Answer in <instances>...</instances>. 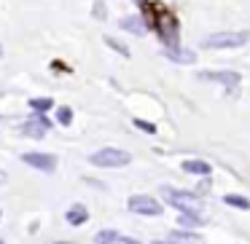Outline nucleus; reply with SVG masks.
Returning <instances> with one entry per match:
<instances>
[{
    "label": "nucleus",
    "mask_w": 250,
    "mask_h": 244,
    "mask_svg": "<svg viewBox=\"0 0 250 244\" xmlns=\"http://www.w3.org/2000/svg\"><path fill=\"white\" fill-rule=\"evenodd\" d=\"M223 201H226L229 206H237V209H250V201L245 199V196H237V193H226Z\"/></svg>",
    "instance_id": "dca6fc26"
},
{
    "label": "nucleus",
    "mask_w": 250,
    "mask_h": 244,
    "mask_svg": "<svg viewBox=\"0 0 250 244\" xmlns=\"http://www.w3.org/2000/svg\"><path fill=\"white\" fill-rule=\"evenodd\" d=\"M89 161L94 167H124V164L132 161V156L126 150H119V148H103V150L92 153Z\"/></svg>",
    "instance_id": "7ed1b4c3"
},
{
    "label": "nucleus",
    "mask_w": 250,
    "mask_h": 244,
    "mask_svg": "<svg viewBox=\"0 0 250 244\" xmlns=\"http://www.w3.org/2000/svg\"><path fill=\"white\" fill-rule=\"evenodd\" d=\"M199 233H194V231H188V228H186V231H172L167 236V242H199Z\"/></svg>",
    "instance_id": "2eb2a0df"
},
{
    "label": "nucleus",
    "mask_w": 250,
    "mask_h": 244,
    "mask_svg": "<svg viewBox=\"0 0 250 244\" xmlns=\"http://www.w3.org/2000/svg\"><path fill=\"white\" fill-rule=\"evenodd\" d=\"M57 121H60L62 126H67L73 121V110L70 108H60V110H57Z\"/></svg>",
    "instance_id": "a211bd4d"
},
{
    "label": "nucleus",
    "mask_w": 250,
    "mask_h": 244,
    "mask_svg": "<svg viewBox=\"0 0 250 244\" xmlns=\"http://www.w3.org/2000/svg\"><path fill=\"white\" fill-rule=\"evenodd\" d=\"M250 40V33H212L202 40L205 49H239Z\"/></svg>",
    "instance_id": "f03ea898"
},
{
    "label": "nucleus",
    "mask_w": 250,
    "mask_h": 244,
    "mask_svg": "<svg viewBox=\"0 0 250 244\" xmlns=\"http://www.w3.org/2000/svg\"><path fill=\"white\" fill-rule=\"evenodd\" d=\"M0 183H6V172H0Z\"/></svg>",
    "instance_id": "4be33fe9"
},
{
    "label": "nucleus",
    "mask_w": 250,
    "mask_h": 244,
    "mask_svg": "<svg viewBox=\"0 0 250 244\" xmlns=\"http://www.w3.org/2000/svg\"><path fill=\"white\" fill-rule=\"evenodd\" d=\"M164 56L172 62H178V65H191V62L196 59V54L191 49H178V46H172V49H164Z\"/></svg>",
    "instance_id": "6e6552de"
},
{
    "label": "nucleus",
    "mask_w": 250,
    "mask_h": 244,
    "mask_svg": "<svg viewBox=\"0 0 250 244\" xmlns=\"http://www.w3.org/2000/svg\"><path fill=\"white\" fill-rule=\"evenodd\" d=\"M135 126H137V129H143L146 134H156V126L148 124V121H143V118H135Z\"/></svg>",
    "instance_id": "aec40b11"
},
{
    "label": "nucleus",
    "mask_w": 250,
    "mask_h": 244,
    "mask_svg": "<svg viewBox=\"0 0 250 244\" xmlns=\"http://www.w3.org/2000/svg\"><path fill=\"white\" fill-rule=\"evenodd\" d=\"M30 108H33L35 113H46L49 108H54V102H51L49 97H38V99H30Z\"/></svg>",
    "instance_id": "f3484780"
},
{
    "label": "nucleus",
    "mask_w": 250,
    "mask_h": 244,
    "mask_svg": "<svg viewBox=\"0 0 250 244\" xmlns=\"http://www.w3.org/2000/svg\"><path fill=\"white\" fill-rule=\"evenodd\" d=\"M151 27H156L159 38H162V43L167 46V49H172V46H178V22L172 19V14H167V11H159V8H156V14H153V22H151Z\"/></svg>",
    "instance_id": "f257e3e1"
},
{
    "label": "nucleus",
    "mask_w": 250,
    "mask_h": 244,
    "mask_svg": "<svg viewBox=\"0 0 250 244\" xmlns=\"http://www.w3.org/2000/svg\"><path fill=\"white\" fill-rule=\"evenodd\" d=\"M22 161L35 167V169H41V172H54V167H57V158L51 153H24Z\"/></svg>",
    "instance_id": "423d86ee"
},
{
    "label": "nucleus",
    "mask_w": 250,
    "mask_h": 244,
    "mask_svg": "<svg viewBox=\"0 0 250 244\" xmlns=\"http://www.w3.org/2000/svg\"><path fill=\"white\" fill-rule=\"evenodd\" d=\"M178 220H180L183 228H199L202 223H205V217L199 215V209H180Z\"/></svg>",
    "instance_id": "f8f14e48"
},
{
    "label": "nucleus",
    "mask_w": 250,
    "mask_h": 244,
    "mask_svg": "<svg viewBox=\"0 0 250 244\" xmlns=\"http://www.w3.org/2000/svg\"><path fill=\"white\" fill-rule=\"evenodd\" d=\"M162 193H164V199H167L172 206H178V209H199V199H196L194 193L175 190V188H164Z\"/></svg>",
    "instance_id": "20e7f679"
},
{
    "label": "nucleus",
    "mask_w": 250,
    "mask_h": 244,
    "mask_svg": "<svg viewBox=\"0 0 250 244\" xmlns=\"http://www.w3.org/2000/svg\"><path fill=\"white\" fill-rule=\"evenodd\" d=\"M105 43H108V46H110V49H113V51H119L121 56H129V49H126V46H121L119 40H113V38H105Z\"/></svg>",
    "instance_id": "6ab92c4d"
},
{
    "label": "nucleus",
    "mask_w": 250,
    "mask_h": 244,
    "mask_svg": "<svg viewBox=\"0 0 250 244\" xmlns=\"http://www.w3.org/2000/svg\"><path fill=\"white\" fill-rule=\"evenodd\" d=\"M183 172H191V174H199V177H205V174L212 172V167L207 161H186L183 164Z\"/></svg>",
    "instance_id": "4468645a"
},
{
    "label": "nucleus",
    "mask_w": 250,
    "mask_h": 244,
    "mask_svg": "<svg viewBox=\"0 0 250 244\" xmlns=\"http://www.w3.org/2000/svg\"><path fill=\"white\" fill-rule=\"evenodd\" d=\"M202 81H215V83H223V86H237L239 83V75L231 70H210V73H199Z\"/></svg>",
    "instance_id": "0eeeda50"
},
{
    "label": "nucleus",
    "mask_w": 250,
    "mask_h": 244,
    "mask_svg": "<svg viewBox=\"0 0 250 244\" xmlns=\"http://www.w3.org/2000/svg\"><path fill=\"white\" fill-rule=\"evenodd\" d=\"M148 27H151V24L143 22L140 17H126V19H121V30H126V33H132V35H146Z\"/></svg>",
    "instance_id": "9b49d317"
},
{
    "label": "nucleus",
    "mask_w": 250,
    "mask_h": 244,
    "mask_svg": "<svg viewBox=\"0 0 250 244\" xmlns=\"http://www.w3.org/2000/svg\"><path fill=\"white\" fill-rule=\"evenodd\" d=\"M86 206H81V204H76V206H70V209H67V223H70V225H83V223H86Z\"/></svg>",
    "instance_id": "ddd939ff"
},
{
    "label": "nucleus",
    "mask_w": 250,
    "mask_h": 244,
    "mask_svg": "<svg viewBox=\"0 0 250 244\" xmlns=\"http://www.w3.org/2000/svg\"><path fill=\"white\" fill-rule=\"evenodd\" d=\"M94 242L97 244H132L135 239L124 236V233H119V231H100L97 236H94Z\"/></svg>",
    "instance_id": "9d476101"
},
{
    "label": "nucleus",
    "mask_w": 250,
    "mask_h": 244,
    "mask_svg": "<svg viewBox=\"0 0 250 244\" xmlns=\"http://www.w3.org/2000/svg\"><path fill=\"white\" fill-rule=\"evenodd\" d=\"M94 14H97L100 19H105V6H103V3H97V6H94Z\"/></svg>",
    "instance_id": "412c9836"
},
{
    "label": "nucleus",
    "mask_w": 250,
    "mask_h": 244,
    "mask_svg": "<svg viewBox=\"0 0 250 244\" xmlns=\"http://www.w3.org/2000/svg\"><path fill=\"white\" fill-rule=\"evenodd\" d=\"M46 129H49V121H46V118H33V121H27V124L22 126V134L41 140V137L46 134Z\"/></svg>",
    "instance_id": "1a4fd4ad"
},
{
    "label": "nucleus",
    "mask_w": 250,
    "mask_h": 244,
    "mask_svg": "<svg viewBox=\"0 0 250 244\" xmlns=\"http://www.w3.org/2000/svg\"><path fill=\"white\" fill-rule=\"evenodd\" d=\"M129 209L137 212V215H162V204L151 196H132L129 199Z\"/></svg>",
    "instance_id": "39448f33"
}]
</instances>
